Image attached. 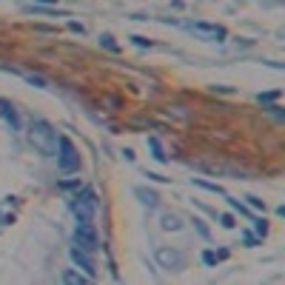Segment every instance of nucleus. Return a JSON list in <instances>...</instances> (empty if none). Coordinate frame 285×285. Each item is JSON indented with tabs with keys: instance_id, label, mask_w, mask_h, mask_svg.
<instances>
[{
	"instance_id": "nucleus-1",
	"label": "nucleus",
	"mask_w": 285,
	"mask_h": 285,
	"mask_svg": "<svg viewBox=\"0 0 285 285\" xmlns=\"http://www.w3.org/2000/svg\"><path fill=\"white\" fill-rule=\"evenodd\" d=\"M29 143H32L40 154L55 157L57 146H60V134L55 131V125H49L46 120H34V123L29 125Z\"/></svg>"
},
{
	"instance_id": "nucleus-2",
	"label": "nucleus",
	"mask_w": 285,
	"mask_h": 285,
	"mask_svg": "<svg viewBox=\"0 0 285 285\" xmlns=\"http://www.w3.org/2000/svg\"><path fill=\"white\" fill-rule=\"evenodd\" d=\"M74 245L83 251H97L100 245V237H97V231L91 226V220H77V228H74Z\"/></svg>"
},
{
	"instance_id": "nucleus-3",
	"label": "nucleus",
	"mask_w": 285,
	"mask_h": 285,
	"mask_svg": "<svg viewBox=\"0 0 285 285\" xmlns=\"http://www.w3.org/2000/svg\"><path fill=\"white\" fill-rule=\"evenodd\" d=\"M71 208H74L77 220H91L94 211H97V194L91 191V188H83V191L71 200Z\"/></svg>"
},
{
	"instance_id": "nucleus-4",
	"label": "nucleus",
	"mask_w": 285,
	"mask_h": 285,
	"mask_svg": "<svg viewBox=\"0 0 285 285\" xmlns=\"http://www.w3.org/2000/svg\"><path fill=\"white\" fill-rule=\"evenodd\" d=\"M57 166L63 171H77L80 169V154H77V148L68 143L66 137H60V146H57Z\"/></svg>"
},
{
	"instance_id": "nucleus-5",
	"label": "nucleus",
	"mask_w": 285,
	"mask_h": 285,
	"mask_svg": "<svg viewBox=\"0 0 285 285\" xmlns=\"http://www.w3.org/2000/svg\"><path fill=\"white\" fill-rule=\"evenodd\" d=\"M154 260H157L160 268H166V271H177L182 265V254L174 248H157L154 251Z\"/></svg>"
},
{
	"instance_id": "nucleus-6",
	"label": "nucleus",
	"mask_w": 285,
	"mask_h": 285,
	"mask_svg": "<svg viewBox=\"0 0 285 285\" xmlns=\"http://www.w3.org/2000/svg\"><path fill=\"white\" fill-rule=\"evenodd\" d=\"M68 254H71L74 265H80V268L86 271V277H94V260L89 257V251H83V248H77V245H74V248L68 251Z\"/></svg>"
},
{
	"instance_id": "nucleus-7",
	"label": "nucleus",
	"mask_w": 285,
	"mask_h": 285,
	"mask_svg": "<svg viewBox=\"0 0 285 285\" xmlns=\"http://www.w3.org/2000/svg\"><path fill=\"white\" fill-rule=\"evenodd\" d=\"M194 32L205 34V37H211V40H223V37H226V29H223V26H211V23H194Z\"/></svg>"
},
{
	"instance_id": "nucleus-8",
	"label": "nucleus",
	"mask_w": 285,
	"mask_h": 285,
	"mask_svg": "<svg viewBox=\"0 0 285 285\" xmlns=\"http://www.w3.org/2000/svg\"><path fill=\"white\" fill-rule=\"evenodd\" d=\"M91 277H83V274H77V271H66L63 274V283H77V285H83V283H89Z\"/></svg>"
},
{
	"instance_id": "nucleus-9",
	"label": "nucleus",
	"mask_w": 285,
	"mask_h": 285,
	"mask_svg": "<svg viewBox=\"0 0 285 285\" xmlns=\"http://www.w3.org/2000/svg\"><path fill=\"white\" fill-rule=\"evenodd\" d=\"M163 228H166V231H177V228H180V220H177V217H171V214H166V217H163Z\"/></svg>"
},
{
	"instance_id": "nucleus-10",
	"label": "nucleus",
	"mask_w": 285,
	"mask_h": 285,
	"mask_svg": "<svg viewBox=\"0 0 285 285\" xmlns=\"http://www.w3.org/2000/svg\"><path fill=\"white\" fill-rule=\"evenodd\" d=\"M223 257H226V251H220V254H214V251H205V254H203L205 265H217V260H223Z\"/></svg>"
},
{
	"instance_id": "nucleus-11",
	"label": "nucleus",
	"mask_w": 285,
	"mask_h": 285,
	"mask_svg": "<svg viewBox=\"0 0 285 285\" xmlns=\"http://www.w3.org/2000/svg\"><path fill=\"white\" fill-rule=\"evenodd\" d=\"M245 200H248L251 208H257V211H265V203H262V200H257V197H245Z\"/></svg>"
},
{
	"instance_id": "nucleus-12",
	"label": "nucleus",
	"mask_w": 285,
	"mask_h": 285,
	"mask_svg": "<svg viewBox=\"0 0 285 285\" xmlns=\"http://www.w3.org/2000/svg\"><path fill=\"white\" fill-rule=\"evenodd\" d=\"M151 148H154V157H157V160H166V154H163V148H160L157 140H151Z\"/></svg>"
},
{
	"instance_id": "nucleus-13",
	"label": "nucleus",
	"mask_w": 285,
	"mask_h": 285,
	"mask_svg": "<svg viewBox=\"0 0 285 285\" xmlns=\"http://www.w3.org/2000/svg\"><path fill=\"white\" fill-rule=\"evenodd\" d=\"M220 223H223L226 228H234V217H231V214H223V217H220Z\"/></svg>"
},
{
	"instance_id": "nucleus-14",
	"label": "nucleus",
	"mask_w": 285,
	"mask_h": 285,
	"mask_svg": "<svg viewBox=\"0 0 285 285\" xmlns=\"http://www.w3.org/2000/svg\"><path fill=\"white\" fill-rule=\"evenodd\" d=\"M37 3H57V0H37Z\"/></svg>"
}]
</instances>
